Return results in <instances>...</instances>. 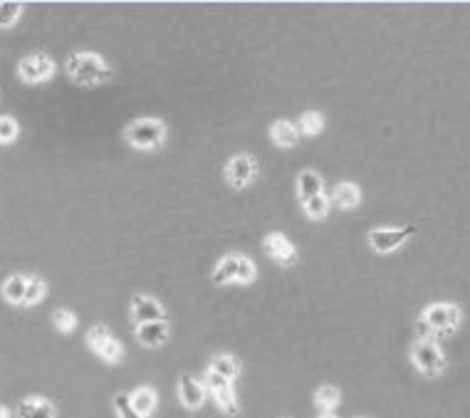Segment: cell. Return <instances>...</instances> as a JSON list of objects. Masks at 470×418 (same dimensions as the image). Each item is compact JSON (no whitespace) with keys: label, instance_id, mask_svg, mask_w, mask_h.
Wrapping results in <instances>:
<instances>
[{"label":"cell","instance_id":"3957f363","mask_svg":"<svg viewBox=\"0 0 470 418\" xmlns=\"http://www.w3.org/2000/svg\"><path fill=\"white\" fill-rule=\"evenodd\" d=\"M258 270H255V263L248 258V255H235L228 253L218 260L216 270H213L211 280L216 285H228V282H240V285H250L255 280Z\"/></svg>","mask_w":470,"mask_h":418},{"label":"cell","instance_id":"484cf974","mask_svg":"<svg viewBox=\"0 0 470 418\" xmlns=\"http://www.w3.org/2000/svg\"><path fill=\"white\" fill-rule=\"evenodd\" d=\"M45 292H47V285H45V280H40V278H28V290H25L23 305H25V307L38 305V302L45 297Z\"/></svg>","mask_w":470,"mask_h":418},{"label":"cell","instance_id":"277c9868","mask_svg":"<svg viewBox=\"0 0 470 418\" xmlns=\"http://www.w3.org/2000/svg\"><path fill=\"white\" fill-rule=\"evenodd\" d=\"M411 361L423 376L428 379H436V376L443 374L448 359L443 354V349L438 346L436 339H423V341H413L411 344Z\"/></svg>","mask_w":470,"mask_h":418},{"label":"cell","instance_id":"4dcf8cb0","mask_svg":"<svg viewBox=\"0 0 470 418\" xmlns=\"http://www.w3.org/2000/svg\"><path fill=\"white\" fill-rule=\"evenodd\" d=\"M0 418H10V411H8V409H5V406H3V404H0Z\"/></svg>","mask_w":470,"mask_h":418},{"label":"cell","instance_id":"ba28073f","mask_svg":"<svg viewBox=\"0 0 470 418\" xmlns=\"http://www.w3.org/2000/svg\"><path fill=\"white\" fill-rule=\"evenodd\" d=\"M203 386H206V391H211L213 399H216L218 409L223 411L226 416H238V396H235L233 391V381L223 379V376H218L216 371L206 369V376H203Z\"/></svg>","mask_w":470,"mask_h":418},{"label":"cell","instance_id":"7a4b0ae2","mask_svg":"<svg viewBox=\"0 0 470 418\" xmlns=\"http://www.w3.org/2000/svg\"><path fill=\"white\" fill-rule=\"evenodd\" d=\"M124 139H127L129 146L139 151H156L164 146L166 141V124L161 119H134L127 129H124Z\"/></svg>","mask_w":470,"mask_h":418},{"label":"cell","instance_id":"83f0119b","mask_svg":"<svg viewBox=\"0 0 470 418\" xmlns=\"http://www.w3.org/2000/svg\"><path fill=\"white\" fill-rule=\"evenodd\" d=\"M20 134V127L13 117H0V144H13Z\"/></svg>","mask_w":470,"mask_h":418},{"label":"cell","instance_id":"7c38bea8","mask_svg":"<svg viewBox=\"0 0 470 418\" xmlns=\"http://www.w3.org/2000/svg\"><path fill=\"white\" fill-rule=\"evenodd\" d=\"M132 320L134 324H147V322L166 320V310L159 300L149 295H134L132 297Z\"/></svg>","mask_w":470,"mask_h":418},{"label":"cell","instance_id":"30bf717a","mask_svg":"<svg viewBox=\"0 0 470 418\" xmlns=\"http://www.w3.org/2000/svg\"><path fill=\"white\" fill-rule=\"evenodd\" d=\"M258 176V164L248 154H235L226 164V181L233 188H248Z\"/></svg>","mask_w":470,"mask_h":418},{"label":"cell","instance_id":"e0dca14e","mask_svg":"<svg viewBox=\"0 0 470 418\" xmlns=\"http://www.w3.org/2000/svg\"><path fill=\"white\" fill-rule=\"evenodd\" d=\"M20 418H55V406L47 399H40V396H30L23 399L18 406Z\"/></svg>","mask_w":470,"mask_h":418},{"label":"cell","instance_id":"8992f818","mask_svg":"<svg viewBox=\"0 0 470 418\" xmlns=\"http://www.w3.org/2000/svg\"><path fill=\"white\" fill-rule=\"evenodd\" d=\"M416 235V225H401V228H372L367 235L369 248L379 255H389L399 250L408 238Z\"/></svg>","mask_w":470,"mask_h":418},{"label":"cell","instance_id":"603a6c76","mask_svg":"<svg viewBox=\"0 0 470 418\" xmlns=\"http://www.w3.org/2000/svg\"><path fill=\"white\" fill-rule=\"evenodd\" d=\"M322 129H324V117L319 112H314V109L304 112L297 122V132L304 134V137H319Z\"/></svg>","mask_w":470,"mask_h":418},{"label":"cell","instance_id":"6da1fadb","mask_svg":"<svg viewBox=\"0 0 470 418\" xmlns=\"http://www.w3.org/2000/svg\"><path fill=\"white\" fill-rule=\"evenodd\" d=\"M64 72L79 87H97V84H104L114 77V69L109 67L107 60L97 52H89V50L69 55L64 60Z\"/></svg>","mask_w":470,"mask_h":418},{"label":"cell","instance_id":"ffe728a7","mask_svg":"<svg viewBox=\"0 0 470 418\" xmlns=\"http://www.w3.org/2000/svg\"><path fill=\"white\" fill-rule=\"evenodd\" d=\"M208 369L216 371V374L223 376V379L235 381L238 379V374H240V361L231 354H216L211 359V364H208Z\"/></svg>","mask_w":470,"mask_h":418},{"label":"cell","instance_id":"7402d4cb","mask_svg":"<svg viewBox=\"0 0 470 418\" xmlns=\"http://www.w3.org/2000/svg\"><path fill=\"white\" fill-rule=\"evenodd\" d=\"M329 205L332 203H329L327 193H319V196H314V198L302 200V210L309 220H324L329 215Z\"/></svg>","mask_w":470,"mask_h":418},{"label":"cell","instance_id":"5bb4252c","mask_svg":"<svg viewBox=\"0 0 470 418\" xmlns=\"http://www.w3.org/2000/svg\"><path fill=\"white\" fill-rule=\"evenodd\" d=\"M168 334H171V327H168L166 320L147 322V324H139V327H137V339H139V344L149 346V349H159L161 344H166Z\"/></svg>","mask_w":470,"mask_h":418},{"label":"cell","instance_id":"44dd1931","mask_svg":"<svg viewBox=\"0 0 470 418\" xmlns=\"http://www.w3.org/2000/svg\"><path fill=\"white\" fill-rule=\"evenodd\" d=\"M25 290H28V278H25V275H10V278L3 282V297L10 305H23Z\"/></svg>","mask_w":470,"mask_h":418},{"label":"cell","instance_id":"f546056e","mask_svg":"<svg viewBox=\"0 0 470 418\" xmlns=\"http://www.w3.org/2000/svg\"><path fill=\"white\" fill-rule=\"evenodd\" d=\"M413 329H416V339H418V341H423V339H436L433 329L426 324V322L421 320V317H418V320H416V327H413Z\"/></svg>","mask_w":470,"mask_h":418},{"label":"cell","instance_id":"1f68e13d","mask_svg":"<svg viewBox=\"0 0 470 418\" xmlns=\"http://www.w3.org/2000/svg\"><path fill=\"white\" fill-rule=\"evenodd\" d=\"M319 418H337V416H332V414H322Z\"/></svg>","mask_w":470,"mask_h":418},{"label":"cell","instance_id":"2e32d148","mask_svg":"<svg viewBox=\"0 0 470 418\" xmlns=\"http://www.w3.org/2000/svg\"><path fill=\"white\" fill-rule=\"evenodd\" d=\"M270 139H273L275 146H282V149H292L299 141V132L292 122L287 119H277V122L270 124Z\"/></svg>","mask_w":470,"mask_h":418},{"label":"cell","instance_id":"9a60e30c","mask_svg":"<svg viewBox=\"0 0 470 418\" xmlns=\"http://www.w3.org/2000/svg\"><path fill=\"white\" fill-rule=\"evenodd\" d=\"M329 203H334L342 210H352L362 203V188L352 181H342V183L334 186V193L329 196Z\"/></svg>","mask_w":470,"mask_h":418},{"label":"cell","instance_id":"4fadbf2b","mask_svg":"<svg viewBox=\"0 0 470 418\" xmlns=\"http://www.w3.org/2000/svg\"><path fill=\"white\" fill-rule=\"evenodd\" d=\"M206 386H203V381L193 379V376L183 374L181 381H178V399H181V404L186 406L188 411H198L203 404H206Z\"/></svg>","mask_w":470,"mask_h":418},{"label":"cell","instance_id":"d4e9b609","mask_svg":"<svg viewBox=\"0 0 470 418\" xmlns=\"http://www.w3.org/2000/svg\"><path fill=\"white\" fill-rule=\"evenodd\" d=\"M20 15H23V5L20 3H10V0L0 3V30L13 28L20 20Z\"/></svg>","mask_w":470,"mask_h":418},{"label":"cell","instance_id":"52a82bcc","mask_svg":"<svg viewBox=\"0 0 470 418\" xmlns=\"http://www.w3.org/2000/svg\"><path fill=\"white\" fill-rule=\"evenodd\" d=\"M87 344L99 359L109 361V364H117V361H122V356H124L122 341L114 339L112 332H109L104 324H94L92 329L87 332Z\"/></svg>","mask_w":470,"mask_h":418},{"label":"cell","instance_id":"ac0fdd59","mask_svg":"<svg viewBox=\"0 0 470 418\" xmlns=\"http://www.w3.org/2000/svg\"><path fill=\"white\" fill-rule=\"evenodd\" d=\"M297 193H299V200H307V198H314V196L324 193L322 176L312 169H304L302 174L297 176Z\"/></svg>","mask_w":470,"mask_h":418},{"label":"cell","instance_id":"d6986e66","mask_svg":"<svg viewBox=\"0 0 470 418\" xmlns=\"http://www.w3.org/2000/svg\"><path fill=\"white\" fill-rule=\"evenodd\" d=\"M129 401H132L134 411H137L139 416L149 418L154 414V409H156L159 399H156V391L151 389V386H139L134 394H129Z\"/></svg>","mask_w":470,"mask_h":418},{"label":"cell","instance_id":"9c48e42d","mask_svg":"<svg viewBox=\"0 0 470 418\" xmlns=\"http://www.w3.org/2000/svg\"><path fill=\"white\" fill-rule=\"evenodd\" d=\"M18 74H20V79L28 84L47 82L55 74V60L45 52L28 55V57H23L18 62Z\"/></svg>","mask_w":470,"mask_h":418},{"label":"cell","instance_id":"cb8c5ba5","mask_svg":"<svg viewBox=\"0 0 470 418\" xmlns=\"http://www.w3.org/2000/svg\"><path fill=\"white\" fill-rule=\"evenodd\" d=\"M339 399H342V394H339V389L334 384H322L317 389V394H314V404H317L324 414H332V409L339 404Z\"/></svg>","mask_w":470,"mask_h":418},{"label":"cell","instance_id":"f1b7e54d","mask_svg":"<svg viewBox=\"0 0 470 418\" xmlns=\"http://www.w3.org/2000/svg\"><path fill=\"white\" fill-rule=\"evenodd\" d=\"M114 409H117L119 418H144V416H139L137 411H134L132 401H129V394H117V396H114Z\"/></svg>","mask_w":470,"mask_h":418},{"label":"cell","instance_id":"8fae6325","mask_svg":"<svg viewBox=\"0 0 470 418\" xmlns=\"http://www.w3.org/2000/svg\"><path fill=\"white\" fill-rule=\"evenodd\" d=\"M263 250L270 260H275V263L282 265V268H292V265L297 263V248H294L287 235H282V233L265 235Z\"/></svg>","mask_w":470,"mask_h":418},{"label":"cell","instance_id":"d6a6232c","mask_svg":"<svg viewBox=\"0 0 470 418\" xmlns=\"http://www.w3.org/2000/svg\"><path fill=\"white\" fill-rule=\"evenodd\" d=\"M357 418H364V416H357Z\"/></svg>","mask_w":470,"mask_h":418},{"label":"cell","instance_id":"4316f807","mask_svg":"<svg viewBox=\"0 0 470 418\" xmlns=\"http://www.w3.org/2000/svg\"><path fill=\"white\" fill-rule=\"evenodd\" d=\"M52 324L57 327L62 334H69V332L77 327V315L72 310H57L52 315Z\"/></svg>","mask_w":470,"mask_h":418},{"label":"cell","instance_id":"5b68a950","mask_svg":"<svg viewBox=\"0 0 470 418\" xmlns=\"http://www.w3.org/2000/svg\"><path fill=\"white\" fill-rule=\"evenodd\" d=\"M461 307L453 305V302H433L423 310L421 320L426 322L428 327L433 329V334H453L461 324Z\"/></svg>","mask_w":470,"mask_h":418}]
</instances>
